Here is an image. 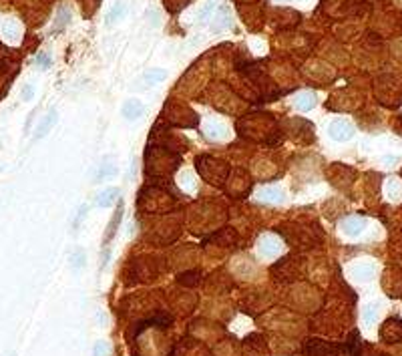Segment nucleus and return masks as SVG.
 <instances>
[{
	"label": "nucleus",
	"instance_id": "8",
	"mask_svg": "<svg viewBox=\"0 0 402 356\" xmlns=\"http://www.w3.org/2000/svg\"><path fill=\"white\" fill-rule=\"evenodd\" d=\"M260 199L264 201H269V203H278L284 199V193L280 187H264V190L260 192Z\"/></svg>",
	"mask_w": 402,
	"mask_h": 356
},
{
	"label": "nucleus",
	"instance_id": "21",
	"mask_svg": "<svg viewBox=\"0 0 402 356\" xmlns=\"http://www.w3.org/2000/svg\"><path fill=\"white\" fill-rule=\"evenodd\" d=\"M109 354H111V346H109V342L99 340V342L93 346V356H109Z\"/></svg>",
	"mask_w": 402,
	"mask_h": 356
},
{
	"label": "nucleus",
	"instance_id": "24",
	"mask_svg": "<svg viewBox=\"0 0 402 356\" xmlns=\"http://www.w3.org/2000/svg\"><path fill=\"white\" fill-rule=\"evenodd\" d=\"M191 179H193L191 173H183V175H181V185H183V190H187V192H193V190H195V183H193Z\"/></svg>",
	"mask_w": 402,
	"mask_h": 356
},
{
	"label": "nucleus",
	"instance_id": "1",
	"mask_svg": "<svg viewBox=\"0 0 402 356\" xmlns=\"http://www.w3.org/2000/svg\"><path fill=\"white\" fill-rule=\"evenodd\" d=\"M328 133L334 141H348L354 137V127L346 121V119H336L330 123Z\"/></svg>",
	"mask_w": 402,
	"mask_h": 356
},
{
	"label": "nucleus",
	"instance_id": "26",
	"mask_svg": "<svg viewBox=\"0 0 402 356\" xmlns=\"http://www.w3.org/2000/svg\"><path fill=\"white\" fill-rule=\"evenodd\" d=\"M82 264H84V254L79 249V252H75V256H73V266H75V268H80Z\"/></svg>",
	"mask_w": 402,
	"mask_h": 356
},
{
	"label": "nucleus",
	"instance_id": "20",
	"mask_svg": "<svg viewBox=\"0 0 402 356\" xmlns=\"http://www.w3.org/2000/svg\"><path fill=\"white\" fill-rule=\"evenodd\" d=\"M18 30H20V27L14 23V20H8V23L4 25V36L8 40H16L18 38Z\"/></svg>",
	"mask_w": 402,
	"mask_h": 356
},
{
	"label": "nucleus",
	"instance_id": "18",
	"mask_svg": "<svg viewBox=\"0 0 402 356\" xmlns=\"http://www.w3.org/2000/svg\"><path fill=\"white\" fill-rule=\"evenodd\" d=\"M165 77H167V73H165L163 69H151L149 73L145 75V81L149 82V85H157V82H159V81H163Z\"/></svg>",
	"mask_w": 402,
	"mask_h": 356
},
{
	"label": "nucleus",
	"instance_id": "25",
	"mask_svg": "<svg viewBox=\"0 0 402 356\" xmlns=\"http://www.w3.org/2000/svg\"><path fill=\"white\" fill-rule=\"evenodd\" d=\"M36 62L40 65V69H49L51 67V56L45 55V53H40V55H36Z\"/></svg>",
	"mask_w": 402,
	"mask_h": 356
},
{
	"label": "nucleus",
	"instance_id": "2",
	"mask_svg": "<svg viewBox=\"0 0 402 356\" xmlns=\"http://www.w3.org/2000/svg\"><path fill=\"white\" fill-rule=\"evenodd\" d=\"M380 338L384 342H400L402 340V322L396 318H388L380 328Z\"/></svg>",
	"mask_w": 402,
	"mask_h": 356
},
{
	"label": "nucleus",
	"instance_id": "28",
	"mask_svg": "<svg viewBox=\"0 0 402 356\" xmlns=\"http://www.w3.org/2000/svg\"><path fill=\"white\" fill-rule=\"evenodd\" d=\"M87 209H89L87 205H80V209H79V216H77V219H75V227L80 223V219H82L84 216H87Z\"/></svg>",
	"mask_w": 402,
	"mask_h": 356
},
{
	"label": "nucleus",
	"instance_id": "7",
	"mask_svg": "<svg viewBox=\"0 0 402 356\" xmlns=\"http://www.w3.org/2000/svg\"><path fill=\"white\" fill-rule=\"evenodd\" d=\"M56 119H58L56 111H54V109H53V111H49V113H47V117L42 119V121H40V125L36 127V135H34V139H42V137H45V135H47V133L53 129V125L56 123Z\"/></svg>",
	"mask_w": 402,
	"mask_h": 356
},
{
	"label": "nucleus",
	"instance_id": "5",
	"mask_svg": "<svg viewBox=\"0 0 402 356\" xmlns=\"http://www.w3.org/2000/svg\"><path fill=\"white\" fill-rule=\"evenodd\" d=\"M143 113H145V107H143V103L137 101V99H129L123 105V117L127 121H137V119L143 117Z\"/></svg>",
	"mask_w": 402,
	"mask_h": 356
},
{
	"label": "nucleus",
	"instance_id": "17",
	"mask_svg": "<svg viewBox=\"0 0 402 356\" xmlns=\"http://www.w3.org/2000/svg\"><path fill=\"white\" fill-rule=\"evenodd\" d=\"M177 282L179 284H183V286H195L197 282H199V272H185V274H181L179 278H177Z\"/></svg>",
	"mask_w": 402,
	"mask_h": 356
},
{
	"label": "nucleus",
	"instance_id": "27",
	"mask_svg": "<svg viewBox=\"0 0 402 356\" xmlns=\"http://www.w3.org/2000/svg\"><path fill=\"white\" fill-rule=\"evenodd\" d=\"M32 95H34L32 85H27V87L23 89V99H25V101H30V99H32Z\"/></svg>",
	"mask_w": 402,
	"mask_h": 356
},
{
	"label": "nucleus",
	"instance_id": "11",
	"mask_svg": "<svg viewBox=\"0 0 402 356\" xmlns=\"http://www.w3.org/2000/svg\"><path fill=\"white\" fill-rule=\"evenodd\" d=\"M352 274L358 280H370L374 276V266L372 264H358L352 268Z\"/></svg>",
	"mask_w": 402,
	"mask_h": 356
},
{
	"label": "nucleus",
	"instance_id": "15",
	"mask_svg": "<svg viewBox=\"0 0 402 356\" xmlns=\"http://www.w3.org/2000/svg\"><path fill=\"white\" fill-rule=\"evenodd\" d=\"M386 195H388L392 201L400 199V195H402V183H400L398 179H390V181L386 183Z\"/></svg>",
	"mask_w": 402,
	"mask_h": 356
},
{
	"label": "nucleus",
	"instance_id": "14",
	"mask_svg": "<svg viewBox=\"0 0 402 356\" xmlns=\"http://www.w3.org/2000/svg\"><path fill=\"white\" fill-rule=\"evenodd\" d=\"M225 27H229V10H227V6H221L219 8V12H217V18H215V23H214V30H221V28H225Z\"/></svg>",
	"mask_w": 402,
	"mask_h": 356
},
{
	"label": "nucleus",
	"instance_id": "3",
	"mask_svg": "<svg viewBox=\"0 0 402 356\" xmlns=\"http://www.w3.org/2000/svg\"><path fill=\"white\" fill-rule=\"evenodd\" d=\"M364 227H366V221L362 218H358V216H350V218H344L342 221V232L350 238H356V236H360L364 232Z\"/></svg>",
	"mask_w": 402,
	"mask_h": 356
},
{
	"label": "nucleus",
	"instance_id": "13",
	"mask_svg": "<svg viewBox=\"0 0 402 356\" xmlns=\"http://www.w3.org/2000/svg\"><path fill=\"white\" fill-rule=\"evenodd\" d=\"M125 12H127V4H125V2H117V4L109 10V14H107V25H115L117 20H121V18L125 16Z\"/></svg>",
	"mask_w": 402,
	"mask_h": 356
},
{
	"label": "nucleus",
	"instance_id": "19",
	"mask_svg": "<svg viewBox=\"0 0 402 356\" xmlns=\"http://www.w3.org/2000/svg\"><path fill=\"white\" fill-rule=\"evenodd\" d=\"M115 173H117V167L113 163H103L101 169H99V175H97V181H103V179L115 175Z\"/></svg>",
	"mask_w": 402,
	"mask_h": 356
},
{
	"label": "nucleus",
	"instance_id": "22",
	"mask_svg": "<svg viewBox=\"0 0 402 356\" xmlns=\"http://www.w3.org/2000/svg\"><path fill=\"white\" fill-rule=\"evenodd\" d=\"M207 135L214 137V139H223L225 137V127H223V125H219V123H211Z\"/></svg>",
	"mask_w": 402,
	"mask_h": 356
},
{
	"label": "nucleus",
	"instance_id": "16",
	"mask_svg": "<svg viewBox=\"0 0 402 356\" xmlns=\"http://www.w3.org/2000/svg\"><path fill=\"white\" fill-rule=\"evenodd\" d=\"M376 318H378V306H376V304H368V306L364 308V312H362V320H364V324L372 326V324L376 322Z\"/></svg>",
	"mask_w": 402,
	"mask_h": 356
},
{
	"label": "nucleus",
	"instance_id": "4",
	"mask_svg": "<svg viewBox=\"0 0 402 356\" xmlns=\"http://www.w3.org/2000/svg\"><path fill=\"white\" fill-rule=\"evenodd\" d=\"M280 247H282L280 240H278V238H273V236H264V238L260 240V246H258L260 256H264V258H273V256H278Z\"/></svg>",
	"mask_w": 402,
	"mask_h": 356
},
{
	"label": "nucleus",
	"instance_id": "12",
	"mask_svg": "<svg viewBox=\"0 0 402 356\" xmlns=\"http://www.w3.org/2000/svg\"><path fill=\"white\" fill-rule=\"evenodd\" d=\"M295 107L300 111H310L316 107V95L314 93H302L298 99H295Z\"/></svg>",
	"mask_w": 402,
	"mask_h": 356
},
{
	"label": "nucleus",
	"instance_id": "10",
	"mask_svg": "<svg viewBox=\"0 0 402 356\" xmlns=\"http://www.w3.org/2000/svg\"><path fill=\"white\" fill-rule=\"evenodd\" d=\"M121 219H123V203H119L117 214L113 216V219H111V223H109V232H107V236H105V246H109V242L113 240V236H115V232H117Z\"/></svg>",
	"mask_w": 402,
	"mask_h": 356
},
{
	"label": "nucleus",
	"instance_id": "9",
	"mask_svg": "<svg viewBox=\"0 0 402 356\" xmlns=\"http://www.w3.org/2000/svg\"><path fill=\"white\" fill-rule=\"evenodd\" d=\"M117 195H119V190H117V187H107L105 192H101L97 203H99L101 207H109V205H113V203L117 201Z\"/></svg>",
	"mask_w": 402,
	"mask_h": 356
},
{
	"label": "nucleus",
	"instance_id": "23",
	"mask_svg": "<svg viewBox=\"0 0 402 356\" xmlns=\"http://www.w3.org/2000/svg\"><path fill=\"white\" fill-rule=\"evenodd\" d=\"M69 18H71V14H69V10L67 8H60L58 10V20H56V28H62L67 23H69Z\"/></svg>",
	"mask_w": 402,
	"mask_h": 356
},
{
	"label": "nucleus",
	"instance_id": "6",
	"mask_svg": "<svg viewBox=\"0 0 402 356\" xmlns=\"http://www.w3.org/2000/svg\"><path fill=\"white\" fill-rule=\"evenodd\" d=\"M308 356H336V346L322 340H312L308 344Z\"/></svg>",
	"mask_w": 402,
	"mask_h": 356
}]
</instances>
